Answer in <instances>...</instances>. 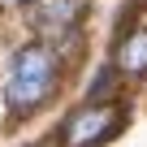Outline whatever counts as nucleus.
Instances as JSON below:
<instances>
[{"label": "nucleus", "instance_id": "nucleus-1", "mask_svg": "<svg viewBox=\"0 0 147 147\" xmlns=\"http://www.w3.org/2000/svg\"><path fill=\"white\" fill-rule=\"evenodd\" d=\"M56 87V52L48 43H26L18 48L13 56V69H9V87H5V100L18 117L35 113Z\"/></svg>", "mask_w": 147, "mask_h": 147}, {"label": "nucleus", "instance_id": "nucleus-2", "mask_svg": "<svg viewBox=\"0 0 147 147\" xmlns=\"http://www.w3.org/2000/svg\"><path fill=\"white\" fill-rule=\"evenodd\" d=\"M117 125H121V108L108 100H91L78 113H69V121L61 125V143L65 147H100L104 138H113Z\"/></svg>", "mask_w": 147, "mask_h": 147}, {"label": "nucleus", "instance_id": "nucleus-3", "mask_svg": "<svg viewBox=\"0 0 147 147\" xmlns=\"http://www.w3.org/2000/svg\"><path fill=\"white\" fill-rule=\"evenodd\" d=\"M113 65H117V74H130V78H143V74H147V22L130 26L117 39Z\"/></svg>", "mask_w": 147, "mask_h": 147}, {"label": "nucleus", "instance_id": "nucleus-4", "mask_svg": "<svg viewBox=\"0 0 147 147\" xmlns=\"http://www.w3.org/2000/svg\"><path fill=\"white\" fill-rule=\"evenodd\" d=\"M113 78H117V65H113V69H100V74H95V82H91V100H108Z\"/></svg>", "mask_w": 147, "mask_h": 147}, {"label": "nucleus", "instance_id": "nucleus-5", "mask_svg": "<svg viewBox=\"0 0 147 147\" xmlns=\"http://www.w3.org/2000/svg\"><path fill=\"white\" fill-rule=\"evenodd\" d=\"M0 5H26V0H0Z\"/></svg>", "mask_w": 147, "mask_h": 147}]
</instances>
